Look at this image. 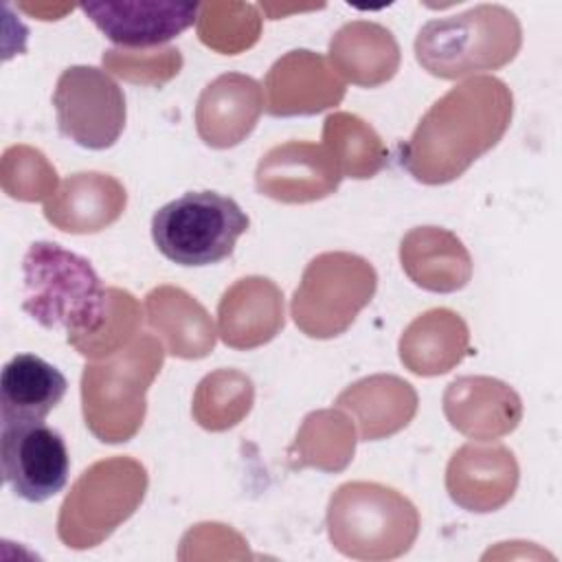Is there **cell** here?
<instances>
[{
	"label": "cell",
	"mask_w": 562,
	"mask_h": 562,
	"mask_svg": "<svg viewBox=\"0 0 562 562\" xmlns=\"http://www.w3.org/2000/svg\"><path fill=\"white\" fill-rule=\"evenodd\" d=\"M514 97L496 77H470L450 88L400 145V165L424 184H446L498 145Z\"/></svg>",
	"instance_id": "obj_1"
},
{
	"label": "cell",
	"mask_w": 562,
	"mask_h": 562,
	"mask_svg": "<svg viewBox=\"0 0 562 562\" xmlns=\"http://www.w3.org/2000/svg\"><path fill=\"white\" fill-rule=\"evenodd\" d=\"M22 310L46 329H64L68 345L94 334L108 312V288L90 261L50 241H35L24 255Z\"/></svg>",
	"instance_id": "obj_2"
},
{
	"label": "cell",
	"mask_w": 562,
	"mask_h": 562,
	"mask_svg": "<svg viewBox=\"0 0 562 562\" xmlns=\"http://www.w3.org/2000/svg\"><path fill=\"white\" fill-rule=\"evenodd\" d=\"M522 46L518 18L503 4H476L426 22L415 37L419 66L439 79H461L507 66Z\"/></svg>",
	"instance_id": "obj_3"
},
{
	"label": "cell",
	"mask_w": 562,
	"mask_h": 562,
	"mask_svg": "<svg viewBox=\"0 0 562 562\" xmlns=\"http://www.w3.org/2000/svg\"><path fill=\"white\" fill-rule=\"evenodd\" d=\"M162 360V342L151 334H138L114 356L86 364L81 373L83 419L99 441L121 443L138 432L147 411L145 395Z\"/></svg>",
	"instance_id": "obj_4"
},
{
	"label": "cell",
	"mask_w": 562,
	"mask_h": 562,
	"mask_svg": "<svg viewBox=\"0 0 562 562\" xmlns=\"http://www.w3.org/2000/svg\"><path fill=\"white\" fill-rule=\"evenodd\" d=\"M327 531L331 544L347 558L391 560L413 547L419 514L404 494L389 485L349 481L329 498Z\"/></svg>",
	"instance_id": "obj_5"
},
{
	"label": "cell",
	"mask_w": 562,
	"mask_h": 562,
	"mask_svg": "<svg viewBox=\"0 0 562 562\" xmlns=\"http://www.w3.org/2000/svg\"><path fill=\"white\" fill-rule=\"evenodd\" d=\"M147 470L132 457H112L86 468L59 507L57 536L70 549L105 540L143 503Z\"/></svg>",
	"instance_id": "obj_6"
},
{
	"label": "cell",
	"mask_w": 562,
	"mask_h": 562,
	"mask_svg": "<svg viewBox=\"0 0 562 562\" xmlns=\"http://www.w3.org/2000/svg\"><path fill=\"white\" fill-rule=\"evenodd\" d=\"M248 224V215L233 198L189 191L154 213L151 239L169 261L200 268L231 257Z\"/></svg>",
	"instance_id": "obj_7"
},
{
	"label": "cell",
	"mask_w": 562,
	"mask_h": 562,
	"mask_svg": "<svg viewBox=\"0 0 562 562\" xmlns=\"http://www.w3.org/2000/svg\"><path fill=\"white\" fill-rule=\"evenodd\" d=\"M378 288L373 266L351 252L316 255L303 270L290 312L310 338H334L349 329Z\"/></svg>",
	"instance_id": "obj_8"
},
{
	"label": "cell",
	"mask_w": 562,
	"mask_h": 562,
	"mask_svg": "<svg viewBox=\"0 0 562 562\" xmlns=\"http://www.w3.org/2000/svg\"><path fill=\"white\" fill-rule=\"evenodd\" d=\"M59 132L86 149L112 147L125 127V94L101 68L68 66L55 86Z\"/></svg>",
	"instance_id": "obj_9"
},
{
	"label": "cell",
	"mask_w": 562,
	"mask_h": 562,
	"mask_svg": "<svg viewBox=\"0 0 562 562\" xmlns=\"http://www.w3.org/2000/svg\"><path fill=\"white\" fill-rule=\"evenodd\" d=\"M0 461L4 483L29 503H44L68 483V448L64 437L44 419H2Z\"/></svg>",
	"instance_id": "obj_10"
},
{
	"label": "cell",
	"mask_w": 562,
	"mask_h": 562,
	"mask_svg": "<svg viewBox=\"0 0 562 562\" xmlns=\"http://www.w3.org/2000/svg\"><path fill=\"white\" fill-rule=\"evenodd\" d=\"M342 173L325 145L290 140L268 149L257 165V191L283 204H305L331 195Z\"/></svg>",
	"instance_id": "obj_11"
},
{
	"label": "cell",
	"mask_w": 562,
	"mask_h": 562,
	"mask_svg": "<svg viewBox=\"0 0 562 562\" xmlns=\"http://www.w3.org/2000/svg\"><path fill=\"white\" fill-rule=\"evenodd\" d=\"M81 11L114 44L127 50H149L173 40L198 22V2L136 0L86 2Z\"/></svg>",
	"instance_id": "obj_12"
},
{
	"label": "cell",
	"mask_w": 562,
	"mask_h": 562,
	"mask_svg": "<svg viewBox=\"0 0 562 562\" xmlns=\"http://www.w3.org/2000/svg\"><path fill=\"white\" fill-rule=\"evenodd\" d=\"M345 81L327 59L314 50L296 48L279 57L263 81V105L272 116H305L338 105Z\"/></svg>",
	"instance_id": "obj_13"
},
{
	"label": "cell",
	"mask_w": 562,
	"mask_h": 562,
	"mask_svg": "<svg viewBox=\"0 0 562 562\" xmlns=\"http://www.w3.org/2000/svg\"><path fill=\"white\" fill-rule=\"evenodd\" d=\"M518 463L501 443L461 446L446 468L450 498L468 512H494L516 492Z\"/></svg>",
	"instance_id": "obj_14"
},
{
	"label": "cell",
	"mask_w": 562,
	"mask_h": 562,
	"mask_svg": "<svg viewBox=\"0 0 562 562\" xmlns=\"http://www.w3.org/2000/svg\"><path fill=\"white\" fill-rule=\"evenodd\" d=\"M443 413L452 428L465 437L490 441L518 426L522 404L518 393L496 378L463 375L448 384L443 393Z\"/></svg>",
	"instance_id": "obj_15"
},
{
	"label": "cell",
	"mask_w": 562,
	"mask_h": 562,
	"mask_svg": "<svg viewBox=\"0 0 562 562\" xmlns=\"http://www.w3.org/2000/svg\"><path fill=\"white\" fill-rule=\"evenodd\" d=\"M263 110V88L241 72H226L213 79L198 99V136L215 149L239 145L257 125Z\"/></svg>",
	"instance_id": "obj_16"
},
{
	"label": "cell",
	"mask_w": 562,
	"mask_h": 562,
	"mask_svg": "<svg viewBox=\"0 0 562 562\" xmlns=\"http://www.w3.org/2000/svg\"><path fill=\"white\" fill-rule=\"evenodd\" d=\"M283 323V294L266 277L235 281L217 305V334L233 349H255L270 342Z\"/></svg>",
	"instance_id": "obj_17"
},
{
	"label": "cell",
	"mask_w": 562,
	"mask_h": 562,
	"mask_svg": "<svg viewBox=\"0 0 562 562\" xmlns=\"http://www.w3.org/2000/svg\"><path fill=\"white\" fill-rule=\"evenodd\" d=\"M125 187L99 171L68 176L44 202V217L59 231L72 235L99 233L114 224L125 211Z\"/></svg>",
	"instance_id": "obj_18"
},
{
	"label": "cell",
	"mask_w": 562,
	"mask_h": 562,
	"mask_svg": "<svg viewBox=\"0 0 562 562\" xmlns=\"http://www.w3.org/2000/svg\"><path fill=\"white\" fill-rule=\"evenodd\" d=\"M336 406L347 411L362 441H378L406 428L417 413L415 389L397 375H371L347 386Z\"/></svg>",
	"instance_id": "obj_19"
},
{
	"label": "cell",
	"mask_w": 562,
	"mask_h": 562,
	"mask_svg": "<svg viewBox=\"0 0 562 562\" xmlns=\"http://www.w3.org/2000/svg\"><path fill=\"white\" fill-rule=\"evenodd\" d=\"M400 261L411 281L428 292H457L472 277V259L457 235L417 226L400 244Z\"/></svg>",
	"instance_id": "obj_20"
},
{
	"label": "cell",
	"mask_w": 562,
	"mask_h": 562,
	"mask_svg": "<svg viewBox=\"0 0 562 562\" xmlns=\"http://www.w3.org/2000/svg\"><path fill=\"white\" fill-rule=\"evenodd\" d=\"M329 61L336 75L362 86L375 88L393 79L400 68V46L393 33L369 20L342 24L329 42Z\"/></svg>",
	"instance_id": "obj_21"
},
{
	"label": "cell",
	"mask_w": 562,
	"mask_h": 562,
	"mask_svg": "<svg viewBox=\"0 0 562 562\" xmlns=\"http://www.w3.org/2000/svg\"><path fill=\"white\" fill-rule=\"evenodd\" d=\"M470 345L468 325L459 314L435 307L419 314L400 338V360L417 375H441L463 360Z\"/></svg>",
	"instance_id": "obj_22"
},
{
	"label": "cell",
	"mask_w": 562,
	"mask_h": 562,
	"mask_svg": "<svg viewBox=\"0 0 562 562\" xmlns=\"http://www.w3.org/2000/svg\"><path fill=\"white\" fill-rule=\"evenodd\" d=\"M149 325L165 338L171 356L204 358L215 347V329L206 310L173 285H160L145 296Z\"/></svg>",
	"instance_id": "obj_23"
},
{
	"label": "cell",
	"mask_w": 562,
	"mask_h": 562,
	"mask_svg": "<svg viewBox=\"0 0 562 562\" xmlns=\"http://www.w3.org/2000/svg\"><path fill=\"white\" fill-rule=\"evenodd\" d=\"M64 373L33 353L13 356L0 375V419H44L66 395Z\"/></svg>",
	"instance_id": "obj_24"
},
{
	"label": "cell",
	"mask_w": 562,
	"mask_h": 562,
	"mask_svg": "<svg viewBox=\"0 0 562 562\" xmlns=\"http://www.w3.org/2000/svg\"><path fill=\"white\" fill-rule=\"evenodd\" d=\"M356 450V430L340 411H316L303 419L288 454L294 468H318L340 472L349 465Z\"/></svg>",
	"instance_id": "obj_25"
},
{
	"label": "cell",
	"mask_w": 562,
	"mask_h": 562,
	"mask_svg": "<svg viewBox=\"0 0 562 562\" xmlns=\"http://www.w3.org/2000/svg\"><path fill=\"white\" fill-rule=\"evenodd\" d=\"M323 145L336 160L342 178H373L389 160V151L375 130L347 112H334L325 119Z\"/></svg>",
	"instance_id": "obj_26"
},
{
	"label": "cell",
	"mask_w": 562,
	"mask_h": 562,
	"mask_svg": "<svg viewBox=\"0 0 562 562\" xmlns=\"http://www.w3.org/2000/svg\"><path fill=\"white\" fill-rule=\"evenodd\" d=\"M252 400L255 389L248 375L235 369H217L198 384L191 413L202 428L220 432L239 424Z\"/></svg>",
	"instance_id": "obj_27"
},
{
	"label": "cell",
	"mask_w": 562,
	"mask_h": 562,
	"mask_svg": "<svg viewBox=\"0 0 562 562\" xmlns=\"http://www.w3.org/2000/svg\"><path fill=\"white\" fill-rule=\"evenodd\" d=\"M195 24L202 44L222 55H237L250 48L261 33L259 11L246 2H204Z\"/></svg>",
	"instance_id": "obj_28"
},
{
	"label": "cell",
	"mask_w": 562,
	"mask_h": 562,
	"mask_svg": "<svg viewBox=\"0 0 562 562\" xmlns=\"http://www.w3.org/2000/svg\"><path fill=\"white\" fill-rule=\"evenodd\" d=\"M0 180L4 193L22 202L48 200L57 191L55 167L29 145H13L2 154Z\"/></svg>",
	"instance_id": "obj_29"
},
{
	"label": "cell",
	"mask_w": 562,
	"mask_h": 562,
	"mask_svg": "<svg viewBox=\"0 0 562 562\" xmlns=\"http://www.w3.org/2000/svg\"><path fill=\"white\" fill-rule=\"evenodd\" d=\"M140 327V305L138 301L121 288H108V312L101 327L88 338L75 342L72 347L90 360H103L127 347V342L138 336Z\"/></svg>",
	"instance_id": "obj_30"
},
{
	"label": "cell",
	"mask_w": 562,
	"mask_h": 562,
	"mask_svg": "<svg viewBox=\"0 0 562 562\" xmlns=\"http://www.w3.org/2000/svg\"><path fill=\"white\" fill-rule=\"evenodd\" d=\"M105 70L123 77L132 83L143 86H162L171 81L182 68V55L173 46L149 48V50H127L110 48L103 53Z\"/></svg>",
	"instance_id": "obj_31"
},
{
	"label": "cell",
	"mask_w": 562,
	"mask_h": 562,
	"mask_svg": "<svg viewBox=\"0 0 562 562\" xmlns=\"http://www.w3.org/2000/svg\"><path fill=\"white\" fill-rule=\"evenodd\" d=\"M20 9L37 20H59L64 13L72 11V4H20Z\"/></svg>",
	"instance_id": "obj_32"
}]
</instances>
